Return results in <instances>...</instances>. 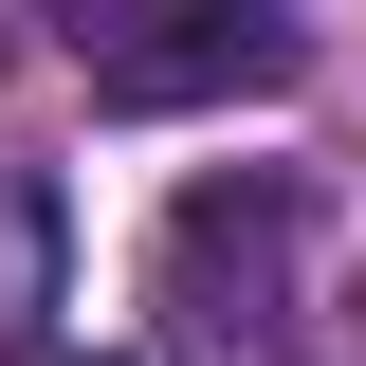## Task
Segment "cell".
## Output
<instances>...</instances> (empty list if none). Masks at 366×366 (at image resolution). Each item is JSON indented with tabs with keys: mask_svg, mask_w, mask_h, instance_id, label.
<instances>
[{
	"mask_svg": "<svg viewBox=\"0 0 366 366\" xmlns=\"http://www.w3.org/2000/svg\"><path fill=\"white\" fill-rule=\"evenodd\" d=\"M147 312H165V366H293L312 348V183L293 165L183 183L147 238Z\"/></svg>",
	"mask_w": 366,
	"mask_h": 366,
	"instance_id": "6da1fadb",
	"label": "cell"
},
{
	"mask_svg": "<svg viewBox=\"0 0 366 366\" xmlns=\"http://www.w3.org/2000/svg\"><path fill=\"white\" fill-rule=\"evenodd\" d=\"M74 55L110 110H220L293 74V0H74Z\"/></svg>",
	"mask_w": 366,
	"mask_h": 366,
	"instance_id": "7a4b0ae2",
	"label": "cell"
},
{
	"mask_svg": "<svg viewBox=\"0 0 366 366\" xmlns=\"http://www.w3.org/2000/svg\"><path fill=\"white\" fill-rule=\"evenodd\" d=\"M55 293H74V220H55V183H37V165H0V348H37Z\"/></svg>",
	"mask_w": 366,
	"mask_h": 366,
	"instance_id": "3957f363",
	"label": "cell"
}]
</instances>
